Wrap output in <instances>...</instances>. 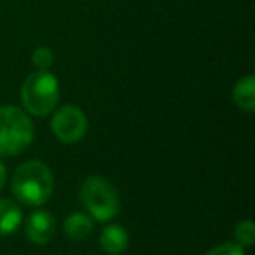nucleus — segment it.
Listing matches in <instances>:
<instances>
[{
    "label": "nucleus",
    "instance_id": "nucleus-1",
    "mask_svg": "<svg viewBox=\"0 0 255 255\" xmlns=\"http://www.w3.org/2000/svg\"><path fill=\"white\" fill-rule=\"evenodd\" d=\"M11 187L23 205L42 206L54 192L53 171L42 161H26L16 168Z\"/></svg>",
    "mask_w": 255,
    "mask_h": 255
},
{
    "label": "nucleus",
    "instance_id": "nucleus-2",
    "mask_svg": "<svg viewBox=\"0 0 255 255\" xmlns=\"http://www.w3.org/2000/svg\"><path fill=\"white\" fill-rule=\"evenodd\" d=\"M33 123L18 107H0V156L11 157L25 152L33 142Z\"/></svg>",
    "mask_w": 255,
    "mask_h": 255
},
{
    "label": "nucleus",
    "instance_id": "nucleus-3",
    "mask_svg": "<svg viewBox=\"0 0 255 255\" xmlns=\"http://www.w3.org/2000/svg\"><path fill=\"white\" fill-rule=\"evenodd\" d=\"M60 98L58 79L49 70H37L25 79L21 100L26 112L35 117H46L56 109Z\"/></svg>",
    "mask_w": 255,
    "mask_h": 255
},
{
    "label": "nucleus",
    "instance_id": "nucleus-4",
    "mask_svg": "<svg viewBox=\"0 0 255 255\" xmlns=\"http://www.w3.org/2000/svg\"><path fill=\"white\" fill-rule=\"evenodd\" d=\"M81 203L88 213L98 222H109L119 212V196L109 180L89 177L81 185Z\"/></svg>",
    "mask_w": 255,
    "mask_h": 255
},
{
    "label": "nucleus",
    "instance_id": "nucleus-5",
    "mask_svg": "<svg viewBox=\"0 0 255 255\" xmlns=\"http://www.w3.org/2000/svg\"><path fill=\"white\" fill-rule=\"evenodd\" d=\"M51 129L61 143L72 145L81 142L88 133V117L79 107L65 105L54 112Z\"/></svg>",
    "mask_w": 255,
    "mask_h": 255
},
{
    "label": "nucleus",
    "instance_id": "nucleus-6",
    "mask_svg": "<svg viewBox=\"0 0 255 255\" xmlns=\"http://www.w3.org/2000/svg\"><path fill=\"white\" fill-rule=\"evenodd\" d=\"M25 233L32 243L35 245H46L53 240L54 233H56V220L46 210H39L33 212L32 215L26 219Z\"/></svg>",
    "mask_w": 255,
    "mask_h": 255
},
{
    "label": "nucleus",
    "instance_id": "nucleus-7",
    "mask_svg": "<svg viewBox=\"0 0 255 255\" xmlns=\"http://www.w3.org/2000/svg\"><path fill=\"white\" fill-rule=\"evenodd\" d=\"M129 245V234L121 224H110L100 234V247L109 255H119Z\"/></svg>",
    "mask_w": 255,
    "mask_h": 255
},
{
    "label": "nucleus",
    "instance_id": "nucleus-8",
    "mask_svg": "<svg viewBox=\"0 0 255 255\" xmlns=\"http://www.w3.org/2000/svg\"><path fill=\"white\" fill-rule=\"evenodd\" d=\"M65 234L74 241H84L95 229V220L82 212H74L65 219Z\"/></svg>",
    "mask_w": 255,
    "mask_h": 255
},
{
    "label": "nucleus",
    "instance_id": "nucleus-9",
    "mask_svg": "<svg viewBox=\"0 0 255 255\" xmlns=\"http://www.w3.org/2000/svg\"><path fill=\"white\" fill-rule=\"evenodd\" d=\"M233 102L236 103L238 109L245 110V112L255 110V77L252 74L245 75L234 84Z\"/></svg>",
    "mask_w": 255,
    "mask_h": 255
},
{
    "label": "nucleus",
    "instance_id": "nucleus-10",
    "mask_svg": "<svg viewBox=\"0 0 255 255\" xmlns=\"http://www.w3.org/2000/svg\"><path fill=\"white\" fill-rule=\"evenodd\" d=\"M23 222V212L11 199H0V236L16 233Z\"/></svg>",
    "mask_w": 255,
    "mask_h": 255
},
{
    "label": "nucleus",
    "instance_id": "nucleus-11",
    "mask_svg": "<svg viewBox=\"0 0 255 255\" xmlns=\"http://www.w3.org/2000/svg\"><path fill=\"white\" fill-rule=\"evenodd\" d=\"M234 240L241 247H252L255 243V224L252 220H241L234 229Z\"/></svg>",
    "mask_w": 255,
    "mask_h": 255
},
{
    "label": "nucleus",
    "instance_id": "nucleus-12",
    "mask_svg": "<svg viewBox=\"0 0 255 255\" xmlns=\"http://www.w3.org/2000/svg\"><path fill=\"white\" fill-rule=\"evenodd\" d=\"M32 61L33 65L37 67V70H49L51 67H53L54 63V54L53 51L49 49V47H37L35 51H33L32 54Z\"/></svg>",
    "mask_w": 255,
    "mask_h": 255
},
{
    "label": "nucleus",
    "instance_id": "nucleus-13",
    "mask_svg": "<svg viewBox=\"0 0 255 255\" xmlns=\"http://www.w3.org/2000/svg\"><path fill=\"white\" fill-rule=\"evenodd\" d=\"M203 255H247V252H245V247H241L236 241H226V243L213 247L212 250H208Z\"/></svg>",
    "mask_w": 255,
    "mask_h": 255
},
{
    "label": "nucleus",
    "instance_id": "nucleus-14",
    "mask_svg": "<svg viewBox=\"0 0 255 255\" xmlns=\"http://www.w3.org/2000/svg\"><path fill=\"white\" fill-rule=\"evenodd\" d=\"M5 178H7V170H5L4 163L0 161V191L4 189V185H5Z\"/></svg>",
    "mask_w": 255,
    "mask_h": 255
}]
</instances>
